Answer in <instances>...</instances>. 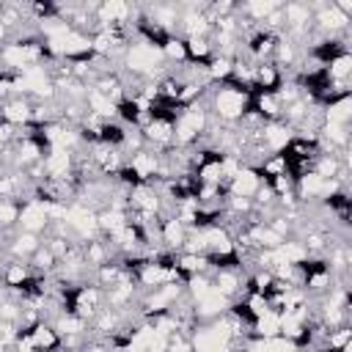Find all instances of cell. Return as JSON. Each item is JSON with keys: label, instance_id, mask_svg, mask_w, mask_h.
Wrapping results in <instances>:
<instances>
[{"label": "cell", "instance_id": "obj_1", "mask_svg": "<svg viewBox=\"0 0 352 352\" xmlns=\"http://www.w3.org/2000/svg\"><path fill=\"white\" fill-rule=\"evenodd\" d=\"M206 107H209V116L214 121H220L226 126H236L239 118L250 107V91H242V88L228 85V82L212 85V91L206 94Z\"/></svg>", "mask_w": 352, "mask_h": 352}, {"label": "cell", "instance_id": "obj_2", "mask_svg": "<svg viewBox=\"0 0 352 352\" xmlns=\"http://www.w3.org/2000/svg\"><path fill=\"white\" fill-rule=\"evenodd\" d=\"M104 308V289L94 280H82L72 289V300H69V314L80 316L82 322H91L99 311Z\"/></svg>", "mask_w": 352, "mask_h": 352}, {"label": "cell", "instance_id": "obj_3", "mask_svg": "<svg viewBox=\"0 0 352 352\" xmlns=\"http://www.w3.org/2000/svg\"><path fill=\"white\" fill-rule=\"evenodd\" d=\"M19 231H30V234H38L44 236L47 228H50V217H47V209H44V201H38L36 195L22 201L19 204Z\"/></svg>", "mask_w": 352, "mask_h": 352}, {"label": "cell", "instance_id": "obj_4", "mask_svg": "<svg viewBox=\"0 0 352 352\" xmlns=\"http://www.w3.org/2000/svg\"><path fill=\"white\" fill-rule=\"evenodd\" d=\"M0 118L16 129H25L33 124V99L30 96H11L0 104Z\"/></svg>", "mask_w": 352, "mask_h": 352}, {"label": "cell", "instance_id": "obj_5", "mask_svg": "<svg viewBox=\"0 0 352 352\" xmlns=\"http://www.w3.org/2000/svg\"><path fill=\"white\" fill-rule=\"evenodd\" d=\"M33 278V270L28 261H19V258H6L3 267H0V283L6 292H14V294H22L25 283Z\"/></svg>", "mask_w": 352, "mask_h": 352}, {"label": "cell", "instance_id": "obj_6", "mask_svg": "<svg viewBox=\"0 0 352 352\" xmlns=\"http://www.w3.org/2000/svg\"><path fill=\"white\" fill-rule=\"evenodd\" d=\"M187 236H190V228L182 226L173 214H162V217H160V245H162V250L179 253V250L184 248Z\"/></svg>", "mask_w": 352, "mask_h": 352}, {"label": "cell", "instance_id": "obj_7", "mask_svg": "<svg viewBox=\"0 0 352 352\" xmlns=\"http://www.w3.org/2000/svg\"><path fill=\"white\" fill-rule=\"evenodd\" d=\"M292 138H294V129L289 124H283V121H267L261 126V132H258V140L270 154H280L289 146Z\"/></svg>", "mask_w": 352, "mask_h": 352}, {"label": "cell", "instance_id": "obj_8", "mask_svg": "<svg viewBox=\"0 0 352 352\" xmlns=\"http://www.w3.org/2000/svg\"><path fill=\"white\" fill-rule=\"evenodd\" d=\"M261 176L253 170V168H239L236 170V176L228 182V187H226V195H236V198H256L258 195V190H261Z\"/></svg>", "mask_w": 352, "mask_h": 352}, {"label": "cell", "instance_id": "obj_9", "mask_svg": "<svg viewBox=\"0 0 352 352\" xmlns=\"http://www.w3.org/2000/svg\"><path fill=\"white\" fill-rule=\"evenodd\" d=\"M41 248V236L30 234V231H14L8 245H6V258H19V261H30V256Z\"/></svg>", "mask_w": 352, "mask_h": 352}, {"label": "cell", "instance_id": "obj_10", "mask_svg": "<svg viewBox=\"0 0 352 352\" xmlns=\"http://www.w3.org/2000/svg\"><path fill=\"white\" fill-rule=\"evenodd\" d=\"M25 333L30 336V341L36 344L38 352H60V336L50 319H38L36 324L25 327Z\"/></svg>", "mask_w": 352, "mask_h": 352}, {"label": "cell", "instance_id": "obj_11", "mask_svg": "<svg viewBox=\"0 0 352 352\" xmlns=\"http://www.w3.org/2000/svg\"><path fill=\"white\" fill-rule=\"evenodd\" d=\"M250 107L264 121H280V116H283V104L275 91H250Z\"/></svg>", "mask_w": 352, "mask_h": 352}, {"label": "cell", "instance_id": "obj_12", "mask_svg": "<svg viewBox=\"0 0 352 352\" xmlns=\"http://www.w3.org/2000/svg\"><path fill=\"white\" fill-rule=\"evenodd\" d=\"M278 6H280L278 0H248V3H236V14L258 28V25L278 8Z\"/></svg>", "mask_w": 352, "mask_h": 352}, {"label": "cell", "instance_id": "obj_13", "mask_svg": "<svg viewBox=\"0 0 352 352\" xmlns=\"http://www.w3.org/2000/svg\"><path fill=\"white\" fill-rule=\"evenodd\" d=\"M280 82H283V72L275 63L253 66V91H278Z\"/></svg>", "mask_w": 352, "mask_h": 352}, {"label": "cell", "instance_id": "obj_14", "mask_svg": "<svg viewBox=\"0 0 352 352\" xmlns=\"http://www.w3.org/2000/svg\"><path fill=\"white\" fill-rule=\"evenodd\" d=\"M324 77L333 85H349L352 82V52H344L333 58L330 63H324Z\"/></svg>", "mask_w": 352, "mask_h": 352}, {"label": "cell", "instance_id": "obj_15", "mask_svg": "<svg viewBox=\"0 0 352 352\" xmlns=\"http://www.w3.org/2000/svg\"><path fill=\"white\" fill-rule=\"evenodd\" d=\"M176 270H179V278L182 280H190L192 275H204V272H209V261H206V256H201V253H176Z\"/></svg>", "mask_w": 352, "mask_h": 352}, {"label": "cell", "instance_id": "obj_16", "mask_svg": "<svg viewBox=\"0 0 352 352\" xmlns=\"http://www.w3.org/2000/svg\"><path fill=\"white\" fill-rule=\"evenodd\" d=\"M184 52H187V63H192V66H206L209 58L214 55V50H212V38H209V36L184 38Z\"/></svg>", "mask_w": 352, "mask_h": 352}, {"label": "cell", "instance_id": "obj_17", "mask_svg": "<svg viewBox=\"0 0 352 352\" xmlns=\"http://www.w3.org/2000/svg\"><path fill=\"white\" fill-rule=\"evenodd\" d=\"M275 336H280V314L275 311H267L264 316H258L248 333V338H275Z\"/></svg>", "mask_w": 352, "mask_h": 352}, {"label": "cell", "instance_id": "obj_18", "mask_svg": "<svg viewBox=\"0 0 352 352\" xmlns=\"http://www.w3.org/2000/svg\"><path fill=\"white\" fill-rule=\"evenodd\" d=\"M256 173L261 176V182H270V179H275V176H283V173H289V165H286V157L283 154H270L258 168H256Z\"/></svg>", "mask_w": 352, "mask_h": 352}, {"label": "cell", "instance_id": "obj_19", "mask_svg": "<svg viewBox=\"0 0 352 352\" xmlns=\"http://www.w3.org/2000/svg\"><path fill=\"white\" fill-rule=\"evenodd\" d=\"M19 226V201L0 198V231H16Z\"/></svg>", "mask_w": 352, "mask_h": 352}, {"label": "cell", "instance_id": "obj_20", "mask_svg": "<svg viewBox=\"0 0 352 352\" xmlns=\"http://www.w3.org/2000/svg\"><path fill=\"white\" fill-rule=\"evenodd\" d=\"M165 352H195L190 333H182V330L170 333V336L165 338Z\"/></svg>", "mask_w": 352, "mask_h": 352}, {"label": "cell", "instance_id": "obj_21", "mask_svg": "<svg viewBox=\"0 0 352 352\" xmlns=\"http://www.w3.org/2000/svg\"><path fill=\"white\" fill-rule=\"evenodd\" d=\"M6 349H8V346H6V344H3V341H0V352H6Z\"/></svg>", "mask_w": 352, "mask_h": 352}, {"label": "cell", "instance_id": "obj_22", "mask_svg": "<svg viewBox=\"0 0 352 352\" xmlns=\"http://www.w3.org/2000/svg\"><path fill=\"white\" fill-rule=\"evenodd\" d=\"M6 352H14V349H6Z\"/></svg>", "mask_w": 352, "mask_h": 352}]
</instances>
